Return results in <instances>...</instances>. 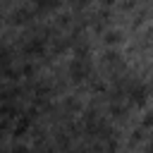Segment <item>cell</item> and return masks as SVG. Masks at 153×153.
Wrapping results in <instances>:
<instances>
[{"instance_id": "6da1fadb", "label": "cell", "mask_w": 153, "mask_h": 153, "mask_svg": "<svg viewBox=\"0 0 153 153\" xmlns=\"http://www.w3.org/2000/svg\"><path fill=\"white\" fill-rule=\"evenodd\" d=\"M151 151H153V141H151Z\"/></svg>"}]
</instances>
